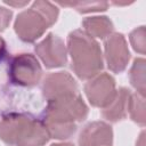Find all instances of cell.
<instances>
[{"label": "cell", "mask_w": 146, "mask_h": 146, "mask_svg": "<svg viewBox=\"0 0 146 146\" xmlns=\"http://www.w3.org/2000/svg\"><path fill=\"white\" fill-rule=\"evenodd\" d=\"M10 18L11 11L7 10L6 8H0V32L8 26V24L10 23Z\"/></svg>", "instance_id": "cell-15"}, {"label": "cell", "mask_w": 146, "mask_h": 146, "mask_svg": "<svg viewBox=\"0 0 146 146\" xmlns=\"http://www.w3.org/2000/svg\"><path fill=\"white\" fill-rule=\"evenodd\" d=\"M113 132L111 125L104 122H90L80 133V146H112Z\"/></svg>", "instance_id": "cell-10"}, {"label": "cell", "mask_w": 146, "mask_h": 146, "mask_svg": "<svg viewBox=\"0 0 146 146\" xmlns=\"http://www.w3.org/2000/svg\"><path fill=\"white\" fill-rule=\"evenodd\" d=\"M83 26L89 35L104 39L113 31V24L107 17H89L83 21Z\"/></svg>", "instance_id": "cell-12"}, {"label": "cell", "mask_w": 146, "mask_h": 146, "mask_svg": "<svg viewBox=\"0 0 146 146\" xmlns=\"http://www.w3.org/2000/svg\"><path fill=\"white\" fill-rule=\"evenodd\" d=\"M128 111L135 122L144 125L145 122V114H144V97H139L137 94L131 95L129 97L128 103Z\"/></svg>", "instance_id": "cell-14"}, {"label": "cell", "mask_w": 146, "mask_h": 146, "mask_svg": "<svg viewBox=\"0 0 146 146\" xmlns=\"http://www.w3.org/2000/svg\"><path fill=\"white\" fill-rule=\"evenodd\" d=\"M84 91L91 105L105 108L113 102L116 95L115 81L111 75L103 73L89 81L84 86Z\"/></svg>", "instance_id": "cell-6"}, {"label": "cell", "mask_w": 146, "mask_h": 146, "mask_svg": "<svg viewBox=\"0 0 146 146\" xmlns=\"http://www.w3.org/2000/svg\"><path fill=\"white\" fill-rule=\"evenodd\" d=\"M51 146H74V145H72V144H54Z\"/></svg>", "instance_id": "cell-17"}, {"label": "cell", "mask_w": 146, "mask_h": 146, "mask_svg": "<svg viewBox=\"0 0 146 146\" xmlns=\"http://www.w3.org/2000/svg\"><path fill=\"white\" fill-rule=\"evenodd\" d=\"M58 15V9L49 2H34L29 10L21 13L15 22V32L24 42H33L52 25Z\"/></svg>", "instance_id": "cell-4"}, {"label": "cell", "mask_w": 146, "mask_h": 146, "mask_svg": "<svg viewBox=\"0 0 146 146\" xmlns=\"http://www.w3.org/2000/svg\"><path fill=\"white\" fill-rule=\"evenodd\" d=\"M7 76L10 84L15 87L32 88L36 86L42 76V68L36 57L32 54H17L8 57Z\"/></svg>", "instance_id": "cell-5"}, {"label": "cell", "mask_w": 146, "mask_h": 146, "mask_svg": "<svg viewBox=\"0 0 146 146\" xmlns=\"http://www.w3.org/2000/svg\"><path fill=\"white\" fill-rule=\"evenodd\" d=\"M76 92H79L78 84L67 72L48 74L42 83V96L46 102L60 96Z\"/></svg>", "instance_id": "cell-8"}, {"label": "cell", "mask_w": 146, "mask_h": 146, "mask_svg": "<svg viewBox=\"0 0 146 146\" xmlns=\"http://www.w3.org/2000/svg\"><path fill=\"white\" fill-rule=\"evenodd\" d=\"M88 114V107L79 92L60 96L47 102L40 119L49 136L56 139L70 138Z\"/></svg>", "instance_id": "cell-1"}, {"label": "cell", "mask_w": 146, "mask_h": 146, "mask_svg": "<svg viewBox=\"0 0 146 146\" xmlns=\"http://www.w3.org/2000/svg\"><path fill=\"white\" fill-rule=\"evenodd\" d=\"M144 64L145 60L143 58L135 59L133 66L130 71V81L131 84L139 91V94L144 97V91H145V70H144Z\"/></svg>", "instance_id": "cell-13"}, {"label": "cell", "mask_w": 146, "mask_h": 146, "mask_svg": "<svg viewBox=\"0 0 146 146\" xmlns=\"http://www.w3.org/2000/svg\"><path fill=\"white\" fill-rule=\"evenodd\" d=\"M35 52L48 68L59 67L66 64V50L64 42L52 33H49L42 42L35 46Z\"/></svg>", "instance_id": "cell-7"}, {"label": "cell", "mask_w": 146, "mask_h": 146, "mask_svg": "<svg viewBox=\"0 0 146 146\" xmlns=\"http://www.w3.org/2000/svg\"><path fill=\"white\" fill-rule=\"evenodd\" d=\"M68 50L72 58V68L80 79H90L103 68L99 44L88 33L81 30L71 32Z\"/></svg>", "instance_id": "cell-3"}, {"label": "cell", "mask_w": 146, "mask_h": 146, "mask_svg": "<svg viewBox=\"0 0 146 146\" xmlns=\"http://www.w3.org/2000/svg\"><path fill=\"white\" fill-rule=\"evenodd\" d=\"M9 56L7 47H6V42L2 38H0V63L3 62L5 59H7V57Z\"/></svg>", "instance_id": "cell-16"}, {"label": "cell", "mask_w": 146, "mask_h": 146, "mask_svg": "<svg viewBox=\"0 0 146 146\" xmlns=\"http://www.w3.org/2000/svg\"><path fill=\"white\" fill-rule=\"evenodd\" d=\"M130 92L125 88H120L119 91H116V95L113 99V102L103 110V116L112 122L120 121L125 117L128 112V103H129Z\"/></svg>", "instance_id": "cell-11"}, {"label": "cell", "mask_w": 146, "mask_h": 146, "mask_svg": "<svg viewBox=\"0 0 146 146\" xmlns=\"http://www.w3.org/2000/svg\"><path fill=\"white\" fill-rule=\"evenodd\" d=\"M50 136L40 117L31 112L0 116V139L9 146H43Z\"/></svg>", "instance_id": "cell-2"}, {"label": "cell", "mask_w": 146, "mask_h": 146, "mask_svg": "<svg viewBox=\"0 0 146 146\" xmlns=\"http://www.w3.org/2000/svg\"><path fill=\"white\" fill-rule=\"evenodd\" d=\"M105 52L108 68L115 73L122 72L129 60V50L124 36L120 33H115L105 42Z\"/></svg>", "instance_id": "cell-9"}]
</instances>
